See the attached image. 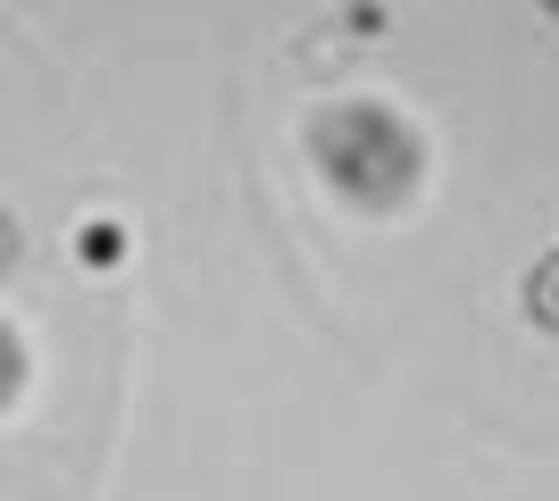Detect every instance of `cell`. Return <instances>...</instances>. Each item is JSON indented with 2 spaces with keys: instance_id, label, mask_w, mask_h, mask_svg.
<instances>
[{
  "instance_id": "6da1fadb",
  "label": "cell",
  "mask_w": 559,
  "mask_h": 501,
  "mask_svg": "<svg viewBox=\"0 0 559 501\" xmlns=\"http://www.w3.org/2000/svg\"><path fill=\"white\" fill-rule=\"evenodd\" d=\"M126 351V235L59 75L0 25V501H75Z\"/></svg>"
}]
</instances>
